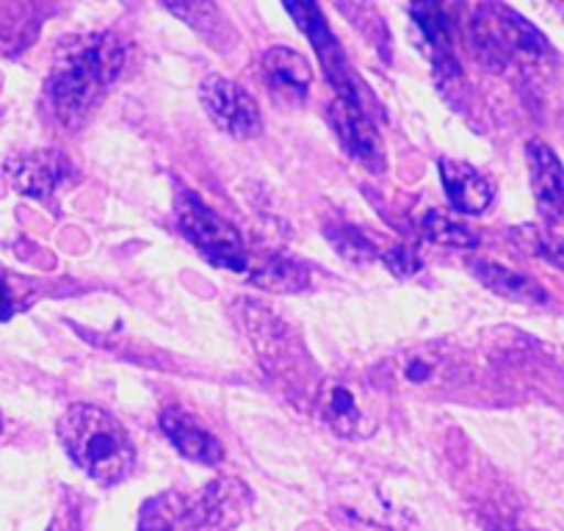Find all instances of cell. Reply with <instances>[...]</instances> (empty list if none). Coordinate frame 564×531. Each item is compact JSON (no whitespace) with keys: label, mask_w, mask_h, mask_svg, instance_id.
I'll list each match as a JSON object with an SVG mask.
<instances>
[{"label":"cell","mask_w":564,"mask_h":531,"mask_svg":"<svg viewBox=\"0 0 564 531\" xmlns=\"http://www.w3.org/2000/svg\"><path fill=\"white\" fill-rule=\"evenodd\" d=\"M318 404H322L327 424L340 437H368L377 430L366 395L360 393L355 382H346L338 377L324 379L322 390H318Z\"/></svg>","instance_id":"6"},{"label":"cell","mask_w":564,"mask_h":531,"mask_svg":"<svg viewBox=\"0 0 564 531\" xmlns=\"http://www.w3.org/2000/svg\"><path fill=\"white\" fill-rule=\"evenodd\" d=\"M384 263H388L390 272H395V274H412L421 269V266H417L415 252H412L410 247H395L393 252L384 254Z\"/></svg>","instance_id":"21"},{"label":"cell","mask_w":564,"mask_h":531,"mask_svg":"<svg viewBox=\"0 0 564 531\" xmlns=\"http://www.w3.org/2000/svg\"><path fill=\"white\" fill-rule=\"evenodd\" d=\"M474 274L487 285V289L492 291V294L507 296V300H512V302H525V305H534V302L545 300V294H542V289L534 283V280L512 272V269H507V266L487 263V260H481V263L474 266Z\"/></svg>","instance_id":"16"},{"label":"cell","mask_w":564,"mask_h":531,"mask_svg":"<svg viewBox=\"0 0 564 531\" xmlns=\"http://www.w3.org/2000/svg\"><path fill=\"white\" fill-rule=\"evenodd\" d=\"M9 313H12V296H9L7 285L0 283V322L9 318Z\"/></svg>","instance_id":"22"},{"label":"cell","mask_w":564,"mask_h":531,"mask_svg":"<svg viewBox=\"0 0 564 531\" xmlns=\"http://www.w3.org/2000/svg\"><path fill=\"white\" fill-rule=\"evenodd\" d=\"M64 170H67L64 159L58 153H51V150H40V153L18 155V159L7 161L9 183L20 194H29V197L36 199H47L56 192Z\"/></svg>","instance_id":"11"},{"label":"cell","mask_w":564,"mask_h":531,"mask_svg":"<svg viewBox=\"0 0 564 531\" xmlns=\"http://www.w3.org/2000/svg\"><path fill=\"white\" fill-rule=\"evenodd\" d=\"M441 175L446 197L452 199L454 208L463 210V214H481V210L490 208L496 186L479 170H474L468 164H459V161L443 159Z\"/></svg>","instance_id":"13"},{"label":"cell","mask_w":564,"mask_h":531,"mask_svg":"<svg viewBox=\"0 0 564 531\" xmlns=\"http://www.w3.org/2000/svg\"><path fill=\"white\" fill-rule=\"evenodd\" d=\"M263 73L276 91L305 97L313 84V69L305 56L291 47H271L263 56Z\"/></svg>","instance_id":"15"},{"label":"cell","mask_w":564,"mask_h":531,"mask_svg":"<svg viewBox=\"0 0 564 531\" xmlns=\"http://www.w3.org/2000/svg\"><path fill=\"white\" fill-rule=\"evenodd\" d=\"M181 520H186V507L181 498L159 496L141 512L139 531H181Z\"/></svg>","instance_id":"18"},{"label":"cell","mask_w":564,"mask_h":531,"mask_svg":"<svg viewBox=\"0 0 564 531\" xmlns=\"http://www.w3.org/2000/svg\"><path fill=\"white\" fill-rule=\"evenodd\" d=\"M377 373L379 384L393 393H437L463 379L465 362L457 351L430 344L399 351Z\"/></svg>","instance_id":"3"},{"label":"cell","mask_w":564,"mask_h":531,"mask_svg":"<svg viewBox=\"0 0 564 531\" xmlns=\"http://www.w3.org/2000/svg\"><path fill=\"white\" fill-rule=\"evenodd\" d=\"M177 225L183 236L210 260V263L241 272L247 269V249H243L241 236L230 221L221 219L216 210H210L197 194L183 192L177 197Z\"/></svg>","instance_id":"4"},{"label":"cell","mask_w":564,"mask_h":531,"mask_svg":"<svg viewBox=\"0 0 564 531\" xmlns=\"http://www.w3.org/2000/svg\"><path fill=\"white\" fill-rule=\"evenodd\" d=\"M199 100L208 111L210 122L236 139H249L260 130L258 102L247 95L238 84L221 78V75H208L199 86Z\"/></svg>","instance_id":"5"},{"label":"cell","mask_w":564,"mask_h":531,"mask_svg":"<svg viewBox=\"0 0 564 531\" xmlns=\"http://www.w3.org/2000/svg\"><path fill=\"white\" fill-rule=\"evenodd\" d=\"M124 51L111 34H86L64 40L51 73V97L58 119L75 124L100 91L119 75Z\"/></svg>","instance_id":"1"},{"label":"cell","mask_w":564,"mask_h":531,"mask_svg":"<svg viewBox=\"0 0 564 531\" xmlns=\"http://www.w3.org/2000/svg\"><path fill=\"white\" fill-rule=\"evenodd\" d=\"M329 122L338 130L340 142L346 144V150H349L355 159L366 161V164L379 159L377 130L368 122V117L362 113V108L357 106L355 97H338V100L333 102V108H329Z\"/></svg>","instance_id":"14"},{"label":"cell","mask_w":564,"mask_h":531,"mask_svg":"<svg viewBox=\"0 0 564 531\" xmlns=\"http://www.w3.org/2000/svg\"><path fill=\"white\" fill-rule=\"evenodd\" d=\"M252 283H258L265 291H276V294H294L311 283V274H307L305 266L289 258H269L252 272Z\"/></svg>","instance_id":"17"},{"label":"cell","mask_w":564,"mask_h":531,"mask_svg":"<svg viewBox=\"0 0 564 531\" xmlns=\"http://www.w3.org/2000/svg\"><path fill=\"white\" fill-rule=\"evenodd\" d=\"M0 430H3V421H0Z\"/></svg>","instance_id":"24"},{"label":"cell","mask_w":564,"mask_h":531,"mask_svg":"<svg viewBox=\"0 0 564 531\" xmlns=\"http://www.w3.org/2000/svg\"><path fill=\"white\" fill-rule=\"evenodd\" d=\"M289 12L294 14L296 23H300V29L305 31L307 36H311L313 47L318 51V56H322L324 67H327L329 78H333V84L338 86L340 97H355V91L346 86V78H349V69H346V58H344V51H340L338 40L333 36V31L327 29V23L322 20V9L313 7V3H302V7H289Z\"/></svg>","instance_id":"12"},{"label":"cell","mask_w":564,"mask_h":531,"mask_svg":"<svg viewBox=\"0 0 564 531\" xmlns=\"http://www.w3.org/2000/svg\"><path fill=\"white\" fill-rule=\"evenodd\" d=\"M501 531H523V529H501Z\"/></svg>","instance_id":"23"},{"label":"cell","mask_w":564,"mask_h":531,"mask_svg":"<svg viewBox=\"0 0 564 531\" xmlns=\"http://www.w3.org/2000/svg\"><path fill=\"white\" fill-rule=\"evenodd\" d=\"M329 236H333L335 247H338L346 258L355 260V263H366V260L373 258V247L357 230H346L344 227V230H333Z\"/></svg>","instance_id":"20"},{"label":"cell","mask_w":564,"mask_h":531,"mask_svg":"<svg viewBox=\"0 0 564 531\" xmlns=\"http://www.w3.org/2000/svg\"><path fill=\"white\" fill-rule=\"evenodd\" d=\"M487 12L492 14L487 20V40L492 42V51H498L501 56H514L523 58V62H536L547 53V42L534 25L525 23L520 14L509 12V9L490 7Z\"/></svg>","instance_id":"8"},{"label":"cell","mask_w":564,"mask_h":531,"mask_svg":"<svg viewBox=\"0 0 564 531\" xmlns=\"http://www.w3.org/2000/svg\"><path fill=\"white\" fill-rule=\"evenodd\" d=\"M423 236L430 238L432 243H441V247H476V236L468 227L457 225L454 219H448L441 210H430L423 216Z\"/></svg>","instance_id":"19"},{"label":"cell","mask_w":564,"mask_h":531,"mask_svg":"<svg viewBox=\"0 0 564 531\" xmlns=\"http://www.w3.org/2000/svg\"><path fill=\"white\" fill-rule=\"evenodd\" d=\"M249 503H252V492L247 490L243 481L219 479L208 485V490L203 492L199 503L194 507L197 509V523L210 531H227L241 523Z\"/></svg>","instance_id":"9"},{"label":"cell","mask_w":564,"mask_h":531,"mask_svg":"<svg viewBox=\"0 0 564 531\" xmlns=\"http://www.w3.org/2000/svg\"><path fill=\"white\" fill-rule=\"evenodd\" d=\"M58 437L75 465L100 485H117L133 468V446L113 415L91 404H75L58 421Z\"/></svg>","instance_id":"2"},{"label":"cell","mask_w":564,"mask_h":531,"mask_svg":"<svg viewBox=\"0 0 564 531\" xmlns=\"http://www.w3.org/2000/svg\"><path fill=\"white\" fill-rule=\"evenodd\" d=\"M525 161L531 172V188H534L540 216L551 225L564 219V170L556 153L542 142H529Z\"/></svg>","instance_id":"7"},{"label":"cell","mask_w":564,"mask_h":531,"mask_svg":"<svg viewBox=\"0 0 564 531\" xmlns=\"http://www.w3.org/2000/svg\"><path fill=\"white\" fill-rule=\"evenodd\" d=\"M161 430L166 432L172 443H175L177 452L183 457L194 459L199 465H216L225 457V448H221L219 437L210 435L192 413L181 408H170L161 415Z\"/></svg>","instance_id":"10"}]
</instances>
